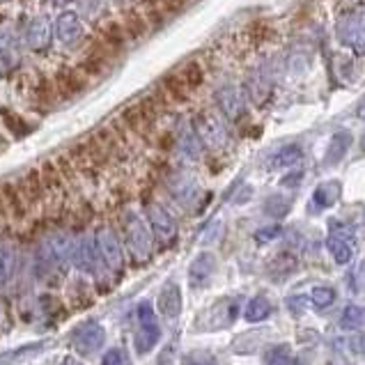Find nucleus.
<instances>
[{"label":"nucleus","instance_id":"nucleus-1","mask_svg":"<svg viewBox=\"0 0 365 365\" xmlns=\"http://www.w3.org/2000/svg\"><path fill=\"white\" fill-rule=\"evenodd\" d=\"M120 230H122V239H124V251L131 255L133 264L150 262L154 255V237L143 216L136 212H124Z\"/></svg>","mask_w":365,"mask_h":365},{"label":"nucleus","instance_id":"nucleus-2","mask_svg":"<svg viewBox=\"0 0 365 365\" xmlns=\"http://www.w3.org/2000/svg\"><path fill=\"white\" fill-rule=\"evenodd\" d=\"M94 246H96V253H99L103 266L120 275L124 273V266H126V253H124V246L120 235L113 226H101L99 230L94 232Z\"/></svg>","mask_w":365,"mask_h":365},{"label":"nucleus","instance_id":"nucleus-3","mask_svg":"<svg viewBox=\"0 0 365 365\" xmlns=\"http://www.w3.org/2000/svg\"><path fill=\"white\" fill-rule=\"evenodd\" d=\"M193 133L198 136L200 145L210 147V150H216V152L226 150L230 145V133L226 122H221L210 110H203V113L196 115V120H193Z\"/></svg>","mask_w":365,"mask_h":365},{"label":"nucleus","instance_id":"nucleus-4","mask_svg":"<svg viewBox=\"0 0 365 365\" xmlns=\"http://www.w3.org/2000/svg\"><path fill=\"white\" fill-rule=\"evenodd\" d=\"M335 33L338 40L345 46L354 49L356 53L365 51V5L354 7L345 14H340L338 24H335Z\"/></svg>","mask_w":365,"mask_h":365},{"label":"nucleus","instance_id":"nucleus-5","mask_svg":"<svg viewBox=\"0 0 365 365\" xmlns=\"http://www.w3.org/2000/svg\"><path fill=\"white\" fill-rule=\"evenodd\" d=\"M145 221L150 226L154 241H159L161 246H170L177 239V221L159 200H147L145 203Z\"/></svg>","mask_w":365,"mask_h":365},{"label":"nucleus","instance_id":"nucleus-6","mask_svg":"<svg viewBox=\"0 0 365 365\" xmlns=\"http://www.w3.org/2000/svg\"><path fill=\"white\" fill-rule=\"evenodd\" d=\"M71 264L76 266L80 273L85 275H94L96 280L101 278V269H103V262L96 253V246H94V237L90 235H78L74 237V248H71Z\"/></svg>","mask_w":365,"mask_h":365},{"label":"nucleus","instance_id":"nucleus-7","mask_svg":"<svg viewBox=\"0 0 365 365\" xmlns=\"http://www.w3.org/2000/svg\"><path fill=\"white\" fill-rule=\"evenodd\" d=\"M14 184H17L21 198H24L28 212H31V219H44V186L40 170L37 168L24 170Z\"/></svg>","mask_w":365,"mask_h":365},{"label":"nucleus","instance_id":"nucleus-8","mask_svg":"<svg viewBox=\"0 0 365 365\" xmlns=\"http://www.w3.org/2000/svg\"><path fill=\"white\" fill-rule=\"evenodd\" d=\"M113 65H115V51H110L106 44L99 40L85 51V56L80 58V62L76 67L87 78H99V76H106Z\"/></svg>","mask_w":365,"mask_h":365},{"label":"nucleus","instance_id":"nucleus-9","mask_svg":"<svg viewBox=\"0 0 365 365\" xmlns=\"http://www.w3.org/2000/svg\"><path fill=\"white\" fill-rule=\"evenodd\" d=\"M331 235L326 239V248H329L331 257L338 264H349L354 257V241H352V228L345 226L340 221H333L331 226Z\"/></svg>","mask_w":365,"mask_h":365},{"label":"nucleus","instance_id":"nucleus-10","mask_svg":"<svg viewBox=\"0 0 365 365\" xmlns=\"http://www.w3.org/2000/svg\"><path fill=\"white\" fill-rule=\"evenodd\" d=\"M53 87L60 99H76L78 94L85 92L87 76L83 71H78V67H58L53 74Z\"/></svg>","mask_w":365,"mask_h":365},{"label":"nucleus","instance_id":"nucleus-11","mask_svg":"<svg viewBox=\"0 0 365 365\" xmlns=\"http://www.w3.org/2000/svg\"><path fill=\"white\" fill-rule=\"evenodd\" d=\"M0 200H3V210H5V219L10 226H21L31 219V212L21 198V193L17 189V184L12 180L0 182Z\"/></svg>","mask_w":365,"mask_h":365},{"label":"nucleus","instance_id":"nucleus-12","mask_svg":"<svg viewBox=\"0 0 365 365\" xmlns=\"http://www.w3.org/2000/svg\"><path fill=\"white\" fill-rule=\"evenodd\" d=\"M189 0H143L140 3V12L145 14L147 24H150L152 31L156 28H163L166 21L175 14H180Z\"/></svg>","mask_w":365,"mask_h":365},{"label":"nucleus","instance_id":"nucleus-13","mask_svg":"<svg viewBox=\"0 0 365 365\" xmlns=\"http://www.w3.org/2000/svg\"><path fill=\"white\" fill-rule=\"evenodd\" d=\"M103 340H106V331H103V326L99 322H94V319L78 324L71 333V345L80 354H92L96 349H101Z\"/></svg>","mask_w":365,"mask_h":365},{"label":"nucleus","instance_id":"nucleus-14","mask_svg":"<svg viewBox=\"0 0 365 365\" xmlns=\"http://www.w3.org/2000/svg\"><path fill=\"white\" fill-rule=\"evenodd\" d=\"M51 40H53V26H51L49 17H35L26 28L28 49L35 51V53H42L51 46Z\"/></svg>","mask_w":365,"mask_h":365},{"label":"nucleus","instance_id":"nucleus-15","mask_svg":"<svg viewBox=\"0 0 365 365\" xmlns=\"http://www.w3.org/2000/svg\"><path fill=\"white\" fill-rule=\"evenodd\" d=\"M56 35L65 46H74L83 37V24H80L78 14L71 10L62 12L56 21Z\"/></svg>","mask_w":365,"mask_h":365},{"label":"nucleus","instance_id":"nucleus-16","mask_svg":"<svg viewBox=\"0 0 365 365\" xmlns=\"http://www.w3.org/2000/svg\"><path fill=\"white\" fill-rule=\"evenodd\" d=\"M156 310L163 317L173 319L182 312V289L175 280H168L166 285L159 289V299H156Z\"/></svg>","mask_w":365,"mask_h":365},{"label":"nucleus","instance_id":"nucleus-17","mask_svg":"<svg viewBox=\"0 0 365 365\" xmlns=\"http://www.w3.org/2000/svg\"><path fill=\"white\" fill-rule=\"evenodd\" d=\"M120 24L124 28L126 37H129V42H143L145 37L152 33V28L147 24L145 14L140 12V7H131V10L122 12Z\"/></svg>","mask_w":365,"mask_h":365},{"label":"nucleus","instance_id":"nucleus-18","mask_svg":"<svg viewBox=\"0 0 365 365\" xmlns=\"http://www.w3.org/2000/svg\"><path fill=\"white\" fill-rule=\"evenodd\" d=\"M159 92L163 94V99L168 103H186L191 99V90L182 83V78L177 76V71H168L163 74L161 80L156 83Z\"/></svg>","mask_w":365,"mask_h":365},{"label":"nucleus","instance_id":"nucleus-19","mask_svg":"<svg viewBox=\"0 0 365 365\" xmlns=\"http://www.w3.org/2000/svg\"><path fill=\"white\" fill-rule=\"evenodd\" d=\"M216 271V257L212 253H200L189 266V282L191 287H205L212 280V275Z\"/></svg>","mask_w":365,"mask_h":365},{"label":"nucleus","instance_id":"nucleus-20","mask_svg":"<svg viewBox=\"0 0 365 365\" xmlns=\"http://www.w3.org/2000/svg\"><path fill=\"white\" fill-rule=\"evenodd\" d=\"M216 103L228 120H237L244 113V99L235 85H223L221 90H216Z\"/></svg>","mask_w":365,"mask_h":365},{"label":"nucleus","instance_id":"nucleus-21","mask_svg":"<svg viewBox=\"0 0 365 365\" xmlns=\"http://www.w3.org/2000/svg\"><path fill=\"white\" fill-rule=\"evenodd\" d=\"M99 40L106 44L110 51L120 53V51L126 46V42H129V37H126V33H124V28H122L120 21L110 19V21H106V24L99 26Z\"/></svg>","mask_w":365,"mask_h":365},{"label":"nucleus","instance_id":"nucleus-22","mask_svg":"<svg viewBox=\"0 0 365 365\" xmlns=\"http://www.w3.org/2000/svg\"><path fill=\"white\" fill-rule=\"evenodd\" d=\"M159 340H161V329L154 319L152 322H140L136 335H133V345H136L138 354H150Z\"/></svg>","mask_w":365,"mask_h":365},{"label":"nucleus","instance_id":"nucleus-23","mask_svg":"<svg viewBox=\"0 0 365 365\" xmlns=\"http://www.w3.org/2000/svg\"><path fill=\"white\" fill-rule=\"evenodd\" d=\"M177 71V76L182 78V83L189 87V90H198L200 85L205 83V69H203V65H200L198 60H189V62H184L180 69H175Z\"/></svg>","mask_w":365,"mask_h":365},{"label":"nucleus","instance_id":"nucleus-24","mask_svg":"<svg viewBox=\"0 0 365 365\" xmlns=\"http://www.w3.org/2000/svg\"><path fill=\"white\" fill-rule=\"evenodd\" d=\"M349 145H352V133L349 131H335L331 136L329 150H326V163L333 166V163H338L340 159H345Z\"/></svg>","mask_w":365,"mask_h":365},{"label":"nucleus","instance_id":"nucleus-25","mask_svg":"<svg viewBox=\"0 0 365 365\" xmlns=\"http://www.w3.org/2000/svg\"><path fill=\"white\" fill-rule=\"evenodd\" d=\"M340 198V184L338 182H324L315 189V196H312V203H315L317 210H329Z\"/></svg>","mask_w":365,"mask_h":365},{"label":"nucleus","instance_id":"nucleus-26","mask_svg":"<svg viewBox=\"0 0 365 365\" xmlns=\"http://www.w3.org/2000/svg\"><path fill=\"white\" fill-rule=\"evenodd\" d=\"M271 303L266 296H253V299L248 301V305H246V312H244V317H246V322H251V324H255V322H264L266 317L271 315Z\"/></svg>","mask_w":365,"mask_h":365},{"label":"nucleus","instance_id":"nucleus-27","mask_svg":"<svg viewBox=\"0 0 365 365\" xmlns=\"http://www.w3.org/2000/svg\"><path fill=\"white\" fill-rule=\"evenodd\" d=\"M294 269H296V257L289 255V253H280V255H275V260L269 264V273H271L273 280L287 278Z\"/></svg>","mask_w":365,"mask_h":365},{"label":"nucleus","instance_id":"nucleus-28","mask_svg":"<svg viewBox=\"0 0 365 365\" xmlns=\"http://www.w3.org/2000/svg\"><path fill=\"white\" fill-rule=\"evenodd\" d=\"M340 326L342 329H361L365 326V308L363 305H356V303H349L340 315Z\"/></svg>","mask_w":365,"mask_h":365},{"label":"nucleus","instance_id":"nucleus-29","mask_svg":"<svg viewBox=\"0 0 365 365\" xmlns=\"http://www.w3.org/2000/svg\"><path fill=\"white\" fill-rule=\"evenodd\" d=\"M301 161V147L299 145H285L282 150L273 156L271 168H285V166H294V163Z\"/></svg>","mask_w":365,"mask_h":365},{"label":"nucleus","instance_id":"nucleus-30","mask_svg":"<svg viewBox=\"0 0 365 365\" xmlns=\"http://www.w3.org/2000/svg\"><path fill=\"white\" fill-rule=\"evenodd\" d=\"M264 365H292V349H289V345H275L266 349Z\"/></svg>","mask_w":365,"mask_h":365},{"label":"nucleus","instance_id":"nucleus-31","mask_svg":"<svg viewBox=\"0 0 365 365\" xmlns=\"http://www.w3.org/2000/svg\"><path fill=\"white\" fill-rule=\"evenodd\" d=\"M0 60H3L7 67L19 62L17 42H14V37H10L7 33H0Z\"/></svg>","mask_w":365,"mask_h":365},{"label":"nucleus","instance_id":"nucleus-32","mask_svg":"<svg viewBox=\"0 0 365 365\" xmlns=\"http://www.w3.org/2000/svg\"><path fill=\"white\" fill-rule=\"evenodd\" d=\"M0 115H3V120H5V126L10 129L14 136L21 138V136H26L28 131H31V126H28L17 113H12L10 108H0Z\"/></svg>","mask_w":365,"mask_h":365},{"label":"nucleus","instance_id":"nucleus-33","mask_svg":"<svg viewBox=\"0 0 365 365\" xmlns=\"http://www.w3.org/2000/svg\"><path fill=\"white\" fill-rule=\"evenodd\" d=\"M308 301H310L312 305H315V308H329V305L335 301V289H333V287L319 285V287H315V289L310 292Z\"/></svg>","mask_w":365,"mask_h":365},{"label":"nucleus","instance_id":"nucleus-34","mask_svg":"<svg viewBox=\"0 0 365 365\" xmlns=\"http://www.w3.org/2000/svg\"><path fill=\"white\" fill-rule=\"evenodd\" d=\"M264 212L273 216V219H282V216L289 212V200L282 198V196H271L264 203Z\"/></svg>","mask_w":365,"mask_h":365},{"label":"nucleus","instance_id":"nucleus-35","mask_svg":"<svg viewBox=\"0 0 365 365\" xmlns=\"http://www.w3.org/2000/svg\"><path fill=\"white\" fill-rule=\"evenodd\" d=\"M101 365H131V356L124 347L108 349V352L103 354Z\"/></svg>","mask_w":365,"mask_h":365},{"label":"nucleus","instance_id":"nucleus-36","mask_svg":"<svg viewBox=\"0 0 365 365\" xmlns=\"http://www.w3.org/2000/svg\"><path fill=\"white\" fill-rule=\"evenodd\" d=\"M182 365H216V359H214V354L210 352H191V354H186L184 359H182Z\"/></svg>","mask_w":365,"mask_h":365},{"label":"nucleus","instance_id":"nucleus-37","mask_svg":"<svg viewBox=\"0 0 365 365\" xmlns=\"http://www.w3.org/2000/svg\"><path fill=\"white\" fill-rule=\"evenodd\" d=\"M342 345H345L347 352H352V354H365V333L349 335V338L342 340Z\"/></svg>","mask_w":365,"mask_h":365},{"label":"nucleus","instance_id":"nucleus-38","mask_svg":"<svg viewBox=\"0 0 365 365\" xmlns=\"http://www.w3.org/2000/svg\"><path fill=\"white\" fill-rule=\"evenodd\" d=\"M280 235H282V228L280 226H266V228H260L257 232H255V241L266 244V241L278 239Z\"/></svg>","mask_w":365,"mask_h":365},{"label":"nucleus","instance_id":"nucleus-39","mask_svg":"<svg viewBox=\"0 0 365 365\" xmlns=\"http://www.w3.org/2000/svg\"><path fill=\"white\" fill-rule=\"evenodd\" d=\"M305 303H308V296H289L287 299V308L292 315H303L305 312Z\"/></svg>","mask_w":365,"mask_h":365},{"label":"nucleus","instance_id":"nucleus-40","mask_svg":"<svg viewBox=\"0 0 365 365\" xmlns=\"http://www.w3.org/2000/svg\"><path fill=\"white\" fill-rule=\"evenodd\" d=\"M136 315H138V322H152V319L156 317V312H154V308H152V303H147V301H143L136 308Z\"/></svg>","mask_w":365,"mask_h":365},{"label":"nucleus","instance_id":"nucleus-41","mask_svg":"<svg viewBox=\"0 0 365 365\" xmlns=\"http://www.w3.org/2000/svg\"><path fill=\"white\" fill-rule=\"evenodd\" d=\"M62 365H83V363L76 361V359H71V356H67V359L62 361Z\"/></svg>","mask_w":365,"mask_h":365},{"label":"nucleus","instance_id":"nucleus-42","mask_svg":"<svg viewBox=\"0 0 365 365\" xmlns=\"http://www.w3.org/2000/svg\"><path fill=\"white\" fill-rule=\"evenodd\" d=\"M5 280V269H3V257H0V282Z\"/></svg>","mask_w":365,"mask_h":365},{"label":"nucleus","instance_id":"nucleus-43","mask_svg":"<svg viewBox=\"0 0 365 365\" xmlns=\"http://www.w3.org/2000/svg\"><path fill=\"white\" fill-rule=\"evenodd\" d=\"M361 145H363V152H365V133H363V140H361Z\"/></svg>","mask_w":365,"mask_h":365},{"label":"nucleus","instance_id":"nucleus-44","mask_svg":"<svg viewBox=\"0 0 365 365\" xmlns=\"http://www.w3.org/2000/svg\"><path fill=\"white\" fill-rule=\"evenodd\" d=\"M363 269H365V264H363Z\"/></svg>","mask_w":365,"mask_h":365}]
</instances>
